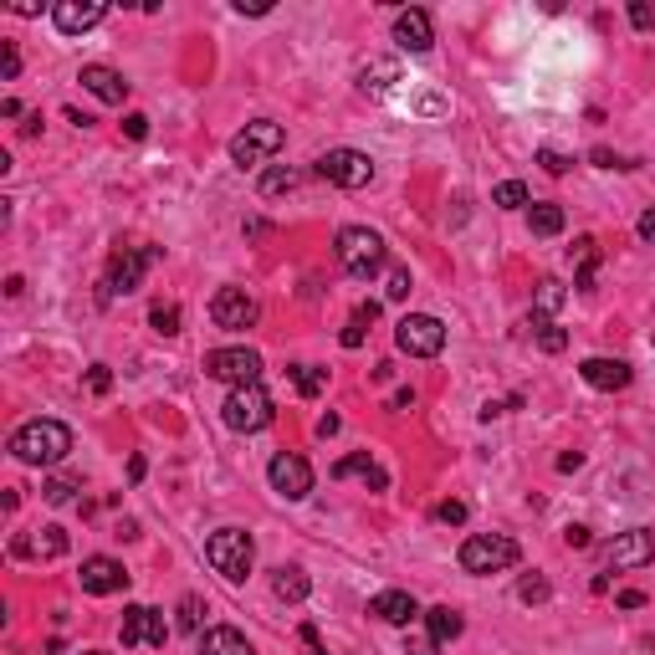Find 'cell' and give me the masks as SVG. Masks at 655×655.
<instances>
[{"instance_id": "cell-1", "label": "cell", "mask_w": 655, "mask_h": 655, "mask_svg": "<svg viewBox=\"0 0 655 655\" xmlns=\"http://www.w3.org/2000/svg\"><path fill=\"white\" fill-rule=\"evenodd\" d=\"M67 451H72V430L62 420H26L11 435V456L26 466H57L67 461Z\"/></svg>"}, {"instance_id": "cell-2", "label": "cell", "mask_w": 655, "mask_h": 655, "mask_svg": "<svg viewBox=\"0 0 655 655\" xmlns=\"http://www.w3.org/2000/svg\"><path fill=\"white\" fill-rule=\"evenodd\" d=\"M333 251H338V267L348 277H359V282H369L384 267V236L369 231V226H343L338 241H333Z\"/></svg>"}, {"instance_id": "cell-3", "label": "cell", "mask_w": 655, "mask_h": 655, "mask_svg": "<svg viewBox=\"0 0 655 655\" xmlns=\"http://www.w3.org/2000/svg\"><path fill=\"white\" fill-rule=\"evenodd\" d=\"M205 563L221 579H231V584H241L246 574H251V563H256V543H251V533H241V528H221V533H210L205 538Z\"/></svg>"}, {"instance_id": "cell-4", "label": "cell", "mask_w": 655, "mask_h": 655, "mask_svg": "<svg viewBox=\"0 0 655 655\" xmlns=\"http://www.w3.org/2000/svg\"><path fill=\"white\" fill-rule=\"evenodd\" d=\"M461 569L466 574H476V579H487V574H502V569H512L517 563V543L512 538H502V533H471L466 543H461Z\"/></svg>"}, {"instance_id": "cell-5", "label": "cell", "mask_w": 655, "mask_h": 655, "mask_svg": "<svg viewBox=\"0 0 655 655\" xmlns=\"http://www.w3.org/2000/svg\"><path fill=\"white\" fill-rule=\"evenodd\" d=\"M272 395H267V389H261V384H241V389H231V395H226V405H221V420L231 425V430H267L272 425Z\"/></svg>"}, {"instance_id": "cell-6", "label": "cell", "mask_w": 655, "mask_h": 655, "mask_svg": "<svg viewBox=\"0 0 655 655\" xmlns=\"http://www.w3.org/2000/svg\"><path fill=\"white\" fill-rule=\"evenodd\" d=\"M282 144H287L282 123H272V118H256V123H246L241 134L231 139V159H236L241 169H256V164H267V159H272Z\"/></svg>"}, {"instance_id": "cell-7", "label": "cell", "mask_w": 655, "mask_h": 655, "mask_svg": "<svg viewBox=\"0 0 655 655\" xmlns=\"http://www.w3.org/2000/svg\"><path fill=\"white\" fill-rule=\"evenodd\" d=\"M395 343H400V354H410V359H435L446 348V323L430 318V313H410V318L395 323Z\"/></svg>"}, {"instance_id": "cell-8", "label": "cell", "mask_w": 655, "mask_h": 655, "mask_svg": "<svg viewBox=\"0 0 655 655\" xmlns=\"http://www.w3.org/2000/svg\"><path fill=\"white\" fill-rule=\"evenodd\" d=\"M318 174L328 185H338V190H364L374 180V159L364 149H328L318 159Z\"/></svg>"}, {"instance_id": "cell-9", "label": "cell", "mask_w": 655, "mask_h": 655, "mask_svg": "<svg viewBox=\"0 0 655 655\" xmlns=\"http://www.w3.org/2000/svg\"><path fill=\"white\" fill-rule=\"evenodd\" d=\"M205 374L231 384V389L261 384V354L256 348H215V354H205Z\"/></svg>"}, {"instance_id": "cell-10", "label": "cell", "mask_w": 655, "mask_h": 655, "mask_svg": "<svg viewBox=\"0 0 655 655\" xmlns=\"http://www.w3.org/2000/svg\"><path fill=\"white\" fill-rule=\"evenodd\" d=\"M267 482H272V492H277V497L302 502V497L313 492V466L302 461L297 451H277V456H272V466H267Z\"/></svg>"}, {"instance_id": "cell-11", "label": "cell", "mask_w": 655, "mask_h": 655, "mask_svg": "<svg viewBox=\"0 0 655 655\" xmlns=\"http://www.w3.org/2000/svg\"><path fill=\"white\" fill-rule=\"evenodd\" d=\"M210 318H215V328L241 333V328H251L261 318V308H256V297L246 287H221V292L210 297Z\"/></svg>"}, {"instance_id": "cell-12", "label": "cell", "mask_w": 655, "mask_h": 655, "mask_svg": "<svg viewBox=\"0 0 655 655\" xmlns=\"http://www.w3.org/2000/svg\"><path fill=\"white\" fill-rule=\"evenodd\" d=\"M118 635H123V645H154V650H164L169 625H164L159 609H149V604H128V609H123Z\"/></svg>"}, {"instance_id": "cell-13", "label": "cell", "mask_w": 655, "mask_h": 655, "mask_svg": "<svg viewBox=\"0 0 655 655\" xmlns=\"http://www.w3.org/2000/svg\"><path fill=\"white\" fill-rule=\"evenodd\" d=\"M609 569H645L655 563V533L650 528H630V533H615V543L604 548Z\"/></svg>"}, {"instance_id": "cell-14", "label": "cell", "mask_w": 655, "mask_h": 655, "mask_svg": "<svg viewBox=\"0 0 655 655\" xmlns=\"http://www.w3.org/2000/svg\"><path fill=\"white\" fill-rule=\"evenodd\" d=\"M159 261V246H139V251H123L118 261H113V272H108V297H128V292H139V282H144V272ZM103 297V302H108Z\"/></svg>"}, {"instance_id": "cell-15", "label": "cell", "mask_w": 655, "mask_h": 655, "mask_svg": "<svg viewBox=\"0 0 655 655\" xmlns=\"http://www.w3.org/2000/svg\"><path fill=\"white\" fill-rule=\"evenodd\" d=\"M128 589V574H123V563L108 558V553H93V558H82V594H118Z\"/></svg>"}, {"instance_id": "cell-16", "label": "cell", "mask_w": 655, "mask_h": 655, "mask_svg": "<svg viewBox=\"0 0 655 655\" xmlns=\"http://www.w3.org/2000/svg\"><path fill=\"white\" fill-rule=\"evenodd\" d=\"M103 16H108L103 0H57V6H52V21H57V31H62V36H82V31H93Z\"/></svg>"}, {"instance_id": "cell-17", "label": "cell", "mask_w": 655, "mask_h": 655, "mask_svg": "<svg viewBox=\"0 0 655 655\" xmlns=\"http://www.w3.org/2000/svg\"><path fill=\"white\" fill-rule=\"evenodd\" d=\"M77 82H82L98 103H108V108H123V98H128L123 72H118V67H103V62H87V67L77 72Z\"/></svg>"}, {"instance_id": "cell-18", "label": "cell", "mask_w": 655, "mask_h": 655, "mask_svg": "<svg viewBox=\"0 0 655 655\" xmlns=\"http://www.w3.org/2000/svg\"><path fill=\"white\" fill-rule=\"evenodd\" d=\"M369 615L374 620H384V625H415L425 609L415 604V594H405V589H384V594H374L369 599Z\"/></svg>"}, {"instance_id": "cell-19", "label": "cell", "mask_w": 655, "mask_h": 655, "mask_svg": "<svg viewBox=\"0 0 655 655\" xmlns=\"http://www.w3.org/2000/svg\"><path fill=\"white\" fill-rule=\"evenodd\" d=\"M395 41H400V52H415V57L430 52V47H435V26H430V16L415 11V6L400 11V16H395Z\"/></svg>"}, {"instance_id": "cell-20", "label": "cell", "mask_w": 655, "mask_h": 655, "mask_svg": "<svg viewBox=\"0 0 655 655\" xmlns=\"http://www.w3.org/2000/svg\"><path fill=\"white\" fill-rule=\"evenodd\" d=\"M579 374H584L589 389H604V395H615V389H630V379H635L625 359H584Z\"/></svg>"}, {"instance_id": "cell-21", "label": "cell", "mask_w": 655, "mask_h": 655, "mask_svg": "<svg viewBox=\"0 0 655 655\" xmlns=\"http://www.w3.org/2000/svg\"><path fill=\"white\" fill-rule=\"evenodd\" d=\"M11 553H16V558H62V553H67V533H62V528H41V533H31V538L16 533V538H11Z\"/></svg>"}, {"instance_id": "cell-22", "label": "cell", "mask_w": 655, "mask_h": 655, "mask_svg": "<svg viewBox=\"0 0 655 655\" xmlns=\"http://www.w3.org/2000/svg\"><path fill=\"white\" fill-rule=\"evenodd\" d=\"M333 476H338V482H343V476H364V487H374V492H389V471H384V466H374V456H369V451L343 456V461L333 466Z\"/></svg>"}, {"instance_id": "cell-23", "label": "cell", "mask_w": 655, "mask_h": 655, "mask_svg": "<svg viewBox=\"0 0 655 655\" xmlns=\"http://www.w3.org/2000/svg\"><path fill=\"white\" fill-rule=\"evenodd\" d=\"M200 655H251V640L231 625H210L200 635Z\"/></svg>"}, {"instance_id": "cell-24", "label": "cell", "mask_w": 655, "mask_h": 655, "mask_svg": "<svg viewBox=\"0 0 655 655\" xmlns=\"http://www.w3.org/2000/svg\"><path fill=\"white\" fill-rule=\"evenodd\" d=\"M272 594H277V599H287V604H302V599L313 594V579L302 574L297 563H282V569L272 574Z\"/></svg>"}, {"instance_id": "cell-25", "label": "cell", "mask_w": 655, "mask_h": 655, "mask_svg": "<svg viewBox=\"0 0 655 655\" xmlns=\"http://www.w3.org/2000/svg\"><path fill=\"white\" fill-rule=\"evenodd\" d=\"M425 630H430V640H435V645H446V640H456V635L466 630V620H461V609L435 604V609H425Z\"/></svg>"}, {"instance_id": "cell-26", "label": "cell", "mask_w": 655, "mask_h": 655, "mask_svg": "<svg viewBox=\"0 0 655 655\" xmlns=\"http://www.w3.org/2000/svg\"><path fill=\"white\" fill-rule=\"evenodd\" d=\"M574 256H579L574 287H579V292H594V277H599V241H594V236H579V241H574Z\"/></svg>"}, {"instance_id": "cell-27", "label": "cell", "mask_w": 655, "mask_h": 655, "mask_svg": "<svg viewBox=\"0 0 655 655\" xmlns=\"http://www.w3.org/2000/svg\"><path fill=\"white\" fill-rule=\"evenodd\" d=\"M287 374H292V384H297L302 400H318L323 389H328V369H318V364H292Z\"/></svg>"}, {"instance_id": "cell-28", "label": "cell", "mask_w": 655, "mask_h": 655, "mask_svg": "<svg viewBox=\"0 0 655 655\" xmlns=\"http://www.w3.org/2000/svg\"><path fill=\"white\" fill-rule=\"evenodd\" d=\"M533 333H538V348H543V354H563V348H569V333H563L553 318H538V313H533Z\"/></svg>"}, {"instance_id": "cell-29", "label": "cell", "mask_w": 655, "mask_h": 655, "mask_svg": "<svg viewBox=\"0 0 655 655\" xmlns=\"http://www.w3.org/2000/svg\"><path fill=\"white\" fill-rule=\"evenodd\" d=\"M180 302H154V313H149V328L159 333V338H174V333H180Z\"/></svg>"}, {"instance_id": "cell-30", "label": "cell", "mask_w": 655, "mask_h": 655, "mask_svg": "<svg viewBox=\"0 0 655 655\" xmlns=\"http://www.w3.org/2000/svg\"><path fill=\"white\" fill-rule=\"evenodd\" d=\"M528 226H533V236H558L563 231V205H533Z\"/></svg>"}, {"instance_id": "cell-31", "label": "cell", "mask_w": 655, "mask_h": 655, "mask_svg": "<svg viewBox=\"0 0 655 655\" xmlns=\"http://www.w3.org/2000/svg\"><path fill=\"white\" fill-rule=\"evenodd\" d=\"M389 82H395V62H369V67L359 72V87H364V93H384Z\"/></svg>"}, {"instance_id": "cell-32", "label": "cell", "mask_w": 655, "mask_h": 655, "mask_svg": "<svg viewBox=\"0 0 655 655\" xmlns=\"http://www.w3.org/2000/svg\"><path fill=\"white\" fill-rule=\"evenodd\" d=\"M492 205H502V210L528 205V185H522V180H502V185L492 190Z\"/></svg>"}, {"instance_id": "cell-33", "label": "cell", "mask_w": 655, "mask_h": 655, "mask_svg": "<svg viewBox=\"0 0 655 655\" xmlns=\"http://www.w3.org/2000/svg\"><path fill=\"white\" fill-rule=\"evenodd\" d=\"M292 185H297V169H287V164H277V169L261 174V195H282V190H292Z\"/></svg>"}, {"instance_id": "cell-34", "label": "cell", "mask_w": 655, "mask_h": 655, "mask_svg": "<svg viewBox=\"0 0 655 655\" xmlns=\"http://www.w3.org/2000/svg\"><path fill=\"white\" fill-rule=\"evenodd\" d=\"M563 297H569V292H563V282H538V318H548V313H558L563 308Z\"/></svg>"}, {"instance_id": "cell-35", "label": "cell", "mask_w": 655, "mask_h": 655, "mask_svg": "<svg viewBox=\"0 0 655 655\" xmlns=\"http://www.w3.org/2000/svg\"><path fill=\"white\" fill-rule=\"evenodd\" d=\"M200 625H205V599H200V594H185V599H180V630L195 635Z\"/></svg>"}, {"instance_id": "cell-36", "label": "cell", "mask_w": 655, "mask_h": 655, "mask_svg": "<svg viewBox=\"0 0 655 655\" xmlns=\"http://www.w3.org/2000/svg\"><path fill=\"white\" fill-rule=\"evenodd\" d=\"M548 594H553V589H548V579H538V574H528V579L517 584V599H522V604H548Z\"/></svg>"}, {"instance_id": "cell-37", "label": "cell", "mask_w": 655, "mask_h": 655, "mask_svg": "<svg viewBox=\"0 0 655 655\" xmlns=\"http://www.w3.org/2000/svg\"><path fill=\"white\" fill-rule=\"evenodd\" d=\"M72 492H77V482H67V476H57V482H47V487H41V497H47L52 507L72 502Z\"/></svg>"}, {"instance_id": "cell-38", "label": "cell", "mask_w": 655, "mask_h": 655, "mask_svg": "<svg viewBox=\"0 0 655 655\" xmlns=\"http://www.w3.org/2000/svg\"><path fill=\"white\" fill-rule=\"evenodd\" d=\"M384 297H395V302H405V297H410V272H405V267H395V272H389V282H384Z\"/></svg>"}, {"instance_id": "cell-39", "label": "cell", "mask_w": 655, "mask_h": 655, "mask_svg": "<svg viewBox=\"0 0 655 655\" xmlns=\"http://www.w3.org/2000/svg\"><path fill=\"white\" fill-rule=\"evenodd\" d=\"M87 389H93V395H108V389H113V369L93 364V369H87Z\"/></svg>"}, {"instance_id": "cell-40", "label": "cell", "mask_w": 655, "mask_h": 655, "mask_svg": "<svg viewBox=\"0 0 655 655\" xmlns=\"http://www.w3.org/2000/svg\"><path fill=\"white\" fill-rule=\"evenodd\" d=\"M435 522H446V528H461V522H466V502H441V507H435Z\"/></svg>"}, {"instance_id": "cell-41", "label": "cell", "mask_w": 655, "mask_h": 655, "mask_svg": "<svg viewBox=\"0 0 655 655\" xmlns=\"http://www.w3.org/2000/svg\"><path fill=\"white\" fill-rule=\"evenodd\" d=\"M538 164H543L548 174H569L574 159H569V154H558V149H538Z\"/></svg>"}, {"instance_id": "cell-42", "label": "cell", "mask_w": 655, "mask_h": 655, "mask_svg": "<svg viewBox=\"0 0 655 655\" xmlns=\"http://www.w3.org/2000/svg\"><path fill=\"white\" fill-rule=\"evenodd\" d=\"M630 21H635L640 31H650V26H655V6H650V0H635V6H630Z\"/></svg>"}, {"instance_id": "cell-43", "label": "cell", "mask_w": 655, "mask_h": 655, "mask_svg": "<svg viewBox=\"0 0 655 655\" xmlns=\"http://www.w3.org/2000/svg\"><path fill=\"white\" fill-rule=\"evenodd\" d=\"M123 134H128V139H149V118H144V113H128V118H123Z\"/></svg>"}, {"instance_id": "cell-44", "label": "cell", "mask_w": 655, "mask_h": 655, "mask_svg": "<svg viewBox=\"0 0 655 655\" xmlns=\"http://www.w3.org/2000/svg\"><path fill=\"white\" fill-rule=\"evenodd\" d=\"M16 72H21V52L11 47V41H6V57H0V77H6V82H11Z\"/></svg>"}, {"instance_id": "cell-45", "label": "cell", "mask_w": 655, "mask_h": 655, "mask_svg": "<svg viewBox=\"0 0 655 655\" xmlns=\"http://www.w3.org/2000/svg\"><path fill=\"white\" fill-rule=\"evenodd\" d=\"M441 645H435L430 635H415V640H405V655H435Z\"/></svg>"}, {"instance_id": "cell-46", "label": "cell", "mask_w": 655, "mask_h": 655, "mask_svg": "<svg viewBox=\"0 0 655 655\" xmlns=\"http://www.w3.org/2000/svg\"><path fill=\"white\" fill-rule=\"evenodd\" d=\"M297 635H302V645H308V655H328V650H323V640H318V625H302Z\"/></svg>"}, {"instance_id": "cell-47", "label": "cell", "mask_w": 655, "mask_h": 655, "mask_svg": "<svg viewBox=\"0 0 655 655\" xmlns=\"http://www.w3.org/2000/svg\"><path fill=\"white\" fill-rule=\"evenodd\" d=\"M338 343H343V348H359V343H364V323L354 318V323L343 328V338H338Z\"/></svg>"}, {"instance_id": "cell-48", "label": "cell", "mask_w": 655, "mask_h": 655, "mask_svg": "<svg viewBox=\"0 0 655 655\" xmlns=\"http://www.w3.org/2000/svg\"><path fill=\"white\" fill-rule=\"evenodd\" d=\"M635 231H640V241H650V246H655V210H645V215H640Z\"/></svg>"}, {"instance_id": "cell-49", "label": "cell", "mask_w": 655, "mask_h": 655, "mask_svg": "<svg viewBox=\"0 0 655 655\" xmlns=\"http://www.w3.org/2000/svg\"><path fill=\"white\" fill-rule=\"evenodd\" d=\"M594 164H599V169H630L625 159H615V154H609V149H594Z\"/></svg>"}, {"instance_id": "cell-50", "label": "cell", "mask_w": 655, "mask_h": 655, "mask_svg": "<svg viewBox=\"0 0 655 655\" xmlns=\"http://www.w3.org/2000/svg\"><path fill=\"white\" fill-rule=\"evenodd\" d=\"M563 543H569V548H589L594 538H589V528H569V533H563Z\"/></svg>"}, {"instance_id": "cell-51", "label": "cell", "mask_w": 655, "mask_h": 655, "mask_svg": "<svg viewBox=\"0 0 655 655\" xmlns=\"http://www.w3.org/2000/svg\"><path fill=\"white\" fill-rule=\"evenodd\" d=\"M389 410H415V389H395V400H389Z\"/></svg>"}, {"instance_id": "cell-52", "label": "cell", "mask_w": 655, "mask_h": 655, "mask_svg": "<svg viewBox=\"0 0 655 655\" xmlns=\"http://www.w3.org/2000/svg\"><path fill=\"white\" fill-rule=\"evenodd\" d=\"M236 11H241V16H267L272 6H267V0H256V6H246V0H236Z\"/></svg>"}, {"instance_id": "cell-53", "label": "cell", "mask_w": 655, "mask_h": 655, "mask_svg": "<svg viewBox=\"0 0 655 655\" xmlns=\"http://www.w3.org/2000/svg\"><path fill=\"white\" fill-rule=\"evenodd\" d=\"M640 604H645L640 589H625V594H620V609H640Z\"/></svg>"}, {"instance_id": "cell-54", "label": "cell", "mask_w": 655, "mask_h": 655, "mask_svg": "<svg viewBox=\"0 0 655 655\" xmlns=\"http://www.w3.org/2000/svg\"><path fill=\"white\" fill-rule=\"evenodd\" d=\"M354 318H359V323H374V318H379V302H359Z\"/></svg>"}, {"instance_id": "cell-55", "label": "cell", "mask_w": 655, "mask_h": 655, "mask_svg": "<svg viewBox=\"0 0 655 655\" xmlns=\"http://www.w3.org/2000/svg\"><path fill=\"white\" fill-rule=\"evenodd\" d=\"M584 466V456L579 451H569V456H558V471H579Z\"/></svg>"}, {"instance_id": "cell-56", "label": "cell", "mask_w": 655, "mask_h": 655, "mask_svg": "<svg viewBox=\"0 0 655 655\" xmlns=\"http://www.w3.org/2000/svg\"><path fill=\"white\" fill-rule=\"evenodd\" d=\"M144 471H149L144 456H134V461H128V482H144Z\"/></svg>"}, {"instance_id": "cell-57", "label": "cell", "mask_w": 655, "mask_h": 655, "mask_svg": "<svg viewBox=\"0 0 655 655\" xmlns=\"http://www.w3.org/2000/svg\"><path fill=\"white\" fill-rule=\"evenodd\" d=\"M497 415H507V405H502V400H487V405H482V420H497Z\"/></svg>"}, {"instance_id": "cell-58", "label": "cell", "mask_w": 655, "mask_h": 655, "mask_svg": "<svg viewBox=\"0 0 655 655\" xmlns=\"http://www.w3.org/2000/svg\"><path fill=\"white\" fill-rule=\"evenodd\" d=\"M82 655H108V650H82Z\"/></svg>"}]
</instances>
